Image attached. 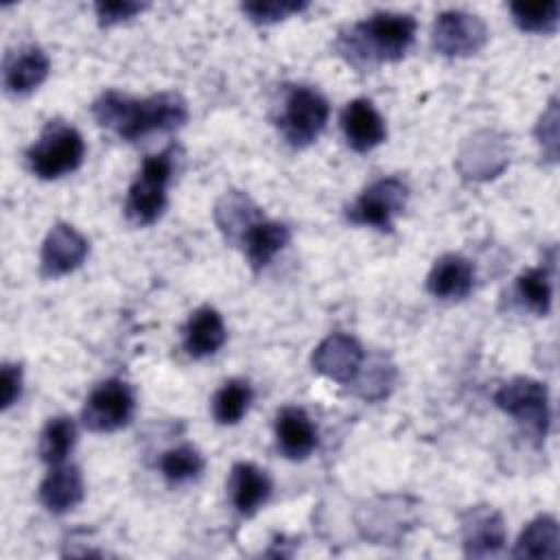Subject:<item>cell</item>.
Listing matches in <instances>:
<instances>
[{"instance_id": "cell-20", "label": "cell", "mask_w": 560, "mask_h": 560, "mask_svg": "<svg viewBox=\"0 0 560 560\" xmlns=\"http://www.w3.org/2000/svg\"><path fill=\"white\" fill-rule=\"evenodd\" d=\"M289 238H291V232L284 223L258 219L247 228V232L241 238V245L245 247L249 262L256 269H260L267 262H271V258L289 243Z\"/></svg>"}, {"instance_id": "cell-31", "label": "cell", "mask_w": 560, "mask_h": 560, "mask_svg": "<svg viewBox=\"0 0 560 560\" xmlns=\"http://www.w3.org/2000/svg\"><path fill=\"white\" fill-rule=\"evenodd\" d=\"M536 133H538V142L542 144V151L549 155V160H556V155H558V107H556V101H551L547 112L540 116Z\"/></svg>"}, {"instance_id": "cell-9", "label": "cell", "mask_w": 560, "mask_h": 560, "mask_svg": "<svg viewBox=\"0 0 560 560\" xmlns=\"http://www.w3.org/2000/svg\"><path fill=\"white\" fill-rule=\"evenodd\" d=\"M407 186L398 177H383L368 186L350 206L348 217L359 225H374L378 230L392 228V217L407 203Z\"/></svg>"}, {"instance_id": "cell-26", "label": "cell", "mask_w": 560, "mask_h": 560, "mask_svg": "<svg viewBox=\"0 0 560 560\" xmlns=\"http://www.w3.org/2000/svg\"><path fill=\"white\" fill-rule=\"evenodd\" d=\"M514 22L529 33H553L558 26L560 4L558 0L549 2H512L510 4Z\"/></svg>"}, {"instance_id": "cell-11", "label": "cell", "mask_w": 560, "mask_h": 560, "mask_svg": "<svg viewBox=\"0 0 560 560\" xmlns=\"http://www.w3.org/2000/svg\"><path fill=\"white\" fill-rule=\"evenodd\" d=\"M88 256V241L68 223L50 228L42 245V271L48 278H59L74 271Z\"/></svg>"}, {"instance_id": "cell-5", "label": "cell", "mask_w": 560, "mask_h": 560, "mask_svg": "<svg viewBox=\"0 0 560 560\" xmlns=\"http://www.w3.org/2000/svg\"><path fill=\"white\" fill-rule=\"evenodd\" d=\"M328 114V101L317 90L298 85L289 90L278 125L289 144L306 147L324 131Z\"/></svg>"}, {"instance_id": "cell-29", "label": "cell", "mask_w": 560, "mask_h": 560, "mask_svg": "<svg viewBox=\"0 0 560 560\" xmlns=\"http://www.w3.org/2000/svg\"><path fill=\"white\" fill-rule=\"evenodd\" d=\"M306 9V2H295V0H256V2H245L243 11L260 24L278 22L291 13H300Z\"/></svg>"}, {"instance_id": "cell-25", "label": "cell", "mask_w": 560, "mask_h": 560, "mask_svg": "<svg viewBox=\"0 0 560 560\" xmlns=\"http://www.w3.org/2000/svg\"><path fill=\"white\" fill-rule=\"evenodd\" d=\"M252 385L243 378H232L212 398V413L221 424H236L252 402Z\"/></svg>"}, {"instance_id": "cell-3", "label": "cell", "mask_w": 560, "mask_h": 560, "mask_svg": "<svg viewBox=\"0 0 560 560\" xmlns=\"http://www.w3.org/2000/svg\"><path fill=\"white\" fill-rule=\"evenodd\" d=\"M85 155L83 136L61 120H50L35 144L26 151L31 171L42 179H57L81 166Z\"/></svg>"}, {"instance_id": "cell-2", "label": "cell", "mask_w": 560, "mask_h": 560, "mask_svg": "<svg viewBox=\"0 0 560 560\" xmlns=\"http://www.w3.org/2000/svg\"><path fill=\"white\" fill-rule=\"evenodd\" d=\"M416 26L413 15L409 13H372L368 20L354 24L348 37H343L348 42L346 50L365 61H396L413 44Z\"/></svg>"}, {"instance_id": "cell-13", "label": "cell", "mask_w": 560, "mask_h": 560, "mask_svg": "<svg viewBox=\"0 0 560 560\" xmlns=\"http://www.w3.org/2000/svg\"><path fill=\"white\" fill-rule=\"evenodd\" d=\"M341 129L346 133L348 144L361 153L378 147L387 136L383 116L368 98H354L343 107Z\"/></svg>"}, {"instance_id": "cell-17", "label": "cell", "mask_w": 560, "mask_h": 560, "mask_svg": "<svg viewBox=\"0 0 560 560\" xmlns=\"http://www.w3.org/2000/svg\"><path fill=\"white\" fill-rule=\"evenodd\" d=\"M472 280H475V271L470 260H466L459 254H446L435 260L427 278V287L435 298L459 300L470 293Z\"/></svg>"}, {"instance_id": "cell-16", "label": "cell", "mask_w": 560, "mask_h": 560, "mask_svg": "<svg viewBox=\"0 0 560 560\" xmlns=\"http://www.w3.org/2000/svg\"><path fill=\"white\" fill-rule=\"evenodd\" d=\"M276 438L280 451L291 459H304L317 446V431L300 407H284L276 418Z\"/></svg>"}, {"instance_id": "cell-8", "label": "cell", "mask_w": 560, "mask_h": 560, "mask_svg": "<svg viewBox=\"0 0 560 560\" xmlns=\"http://www.w3.org/2000/svg\"><path fill=\"white\" fill-rule=\"evenodd\" d=\"M431 42L446 57H466L486 46L488 28L479 15L453 9L435 18Z\"/></svg>"}, {"instance_id": "cell-6", "label": "cell", "mask_w": 560, "mask_h": 560, "mask_svg": "<svg viewBox=\"0 0 560 560\" xmlns=\"http://www.w3.org/2000/svg\"><path fill=\"white\" fill-rule=\"evenodd\" d=\"M494 402L508 416L516 418L532 433L545 435L549 427V394L540 381L529 376H516L499 387Z\"/></svg>"}, {"instance_id": "cell-14", "label": "cell", "mask_w": 560, "mask_h": 560, "mask_svg": "<svg viewBox=\"0 0 560 560\" xmlns=\"http://www.w3.org/2000/svg\"><path fill=\"white\" fill-rule=\"evenodd\" d=\"M48 70H50L48 55L37 46H26L4 59L2 81L7 92L28 94L31 90L44 83V79L48 77Z\"/></svg>"}, {"instance_id": "cell-30", "label": "cell", "mask_w": 560, "mask_h": 560, "mask_svg": "<svg viewBox=\"0 0 560 560\" xmlns=\"http://www.w3.org/2000/svg\"><path fill=\"white\" fill-rule=\"evenodd\" d=\"M144 7H147V4L133 2V0H112V2H96V4H94L101 24H107V26L133 18V15L140 13Z\"/></svg>"}, {"instance_id": "cell-1", "label": "cell", "mask_w": 560, "mask_h": 560, "mask_svg": "<svg viewBox=\"0 0 560 560\" xmlns=\"http://www.w3.org/2000/svg\"><path fill=\"white\" fill-rule=\"evenodd\" d=\"M92 114L98 125L116 131L125 140H138L153 131H171L188 120V105L175 92H162L149 98H131L116 90L103 92Z\"/></svg>"}, {"instance_id": "cell-27", "label": "cell", "mask_w": 560, "mask_h": 560, "mask_svg": "<svg viewBox=\"0 0 560 560\" xmlns=\"http://www.w3.org/2000/svg\"><path fill=\"white\" fill-rule=\"evenodd\" d=\"M516 293L527 308L545 315L551 306V273L545 267L527 269L516 278Z\"/></svg>"}, {"instance_id": "cell-23", "label": "cell", "mask_w": 560, "mask_h": 560, "mask_svg": "<svg viewBox=\"0 0 560 560\" xmlns=\"http://www.w3.org/2000/svg\"><path fill=\"white\" fill-rule=\"evenodd\" d=\"M464 173L468 177H492L505 164V151L492 133H481L470 142V147L462 153Z\"/></svg>"}, {"instance_id": "cell-15", "label": "cell", "mask_w": 560, "mask_h": 560, "mask_svg": "<svg viewBox=\"0 0 560 560\" xmlns=\"http://www.w3.org/2000/svg\"><path fill=\"white\" fill-rule=\"evenodd\" d=\"M83 494H85L83 475L77 466H68V464L52 466L39 486L42 503L46 505V510L55 514H63L74 505H79L83 501Z\"/></svg>"}, {"instance_id": "cell-32", "label": "cell", "mask_w": 560, "mask_h": 560, "mask_svg": "<svg viewBox=\"0 0 560 560\" xmlns=\"http://www.w3.org/2000/svg\"><path fill=\"white\" fill-rule=\"evenodd\" d=\"M0 383H2V409H9L22 394V370H20V365L4 363Z\"/></svg>"}, {"instance_id": "cell-7", "label": "cell", "mask_w": 560, "mask_h": 560, "mask_svg": "<svg viewBox=\"0 0 560 560\" xmlns=\"http://www.w3.org/2000/svg\"><path fill=\"white\" fill-rule=\"evenodd\" d=\"M133 392L120 378H107L96 385L83 407V424L96 433H109L125 427L133 416Z\"/></svg>"}, {"instance_id": "cell-19", "label": "cell", "mask_w": 560, "mask_h": 560, "mask_svg": "<svg viewBox=\"0 0 560 560\" xmlns=\"http://www.w3.org/2000/svg\"><path fill=\"white\" fill-rule=\"evenodd\" d=\"M225 343V324L219 311L212 306L197 308L186 328H184V346L186 352L195 359L214 354Z\"/></svg>"}, {"instance_id": "cell-12", "label": "cell", "mask_w": 560, "mask_h": 560, "mask_svg": "<svg viewBox=\"0 0 560 560\" xmlns=\"http://www.w3.org/2000/svg\"><path fill=\"white\" fill-rule=\"evenodd\" d=\"M464 551L470 558H488L503 549L505 525L503 516L494 508H472L462 518Z\"/></svg>"}, {"instance_id": "cell-4", "label": "cell", "mask_w": 560, "mask_h": 560, "mask_svg": "<svg viewBox=\"0 0 560 560\" xmlns=\"http://www.w3.org/2000/svg\"><path fill=\"white\" fill-rule=\"evenodd\" d=\"M173 149H166L162 153L149 155L136 179L129 186L127 195V217L138 223V225H149L153 223L166 206V186L171 182L173 173Z\"/></svg>"}, {"instance_id": "cell-28", "label": "cell", "mask_w": 560, "mask_h": 560, "mask_svg": "<svg viewBox=\"0 0 560 560\" xmlns=\"http://www.w3.org/2000/svg\"><path fill=\"white\" fill-rule=\"evenodd\" d=\"M160 470L171 483H182L195 479L203 470V457L195 446L182 444L162 455Z\"/></svg>"}, {"instance_id": "cell-18", "label": "cell", "mask_w": 560, "mask_h": 560, "mask_svg": "<svg viewBox=\"0 0 560 560\" xmlns=\"http://www.w3.org/2000/svg\"><path fill=\"white\" fill-rule=\"evenodd\" d=\"M271 494L269 475L249 462H238L230 475V497L234 508L249 516L254 514Z\"/></svg>"}, {"instance_id": "cell-21", "label": "cell", "mask_w": 560, "mask_h": 560, "mask_svg": "<svg viewBox=\"0 0 560 560\" xmlns=\"http://www.w3.org/2000/svg\"><path fill=\"white\" fill-rule=\"evenodd\" d=\"M512 556L556 560L560 556L558 521L549 514H542V516H536L532 523H527L514 545Z\"/></svg>"}, {"instance_id": "cell-10", "label": "cell", "mask_w": 560, "mask_h": 560, "mask_svg": "<svg viewBox=\"0 0 560 560\" xmlns=\"http://www.w3.org/2000/svg\"><path fill=\"white\" fill-rule=\"evenodd\" d=\"M311 361L319 374L348 385L361 372L363 348L354 337L343 332H332L315 348Z\"/></svg>"}, {"instance_id": "cell-24", "label": "cell", "mask_w": 560, "mask_h": 560, "mask_svg": "<svg viewBox=\"0 0 560 560\" xmlns=\"http://www.w3.org/2000/svg\"><path fill=\"white\" fill-rule=\"evenodd\" d=\"M77 442V424L70 416H57L46 422L39 435V457L50 464H63Z\"/></svg>"}, {"instance_id": "cell-22", "label": "cell", "mask_w": 560, "mask_h": 560, "mask_svg": "<svg viewBox=\"0 0 560 560\" xmlns=\"http://www.w3.org/2000/svg\"><path fill=\"white\" fill-rule=\"evenodd\" d=\"M258 219H262L258 208L249 201L247 195L236 190L228 192L217 206V223L223 230V234L232 241H241L247 228Z\"/></svg>"}]
</instances>
